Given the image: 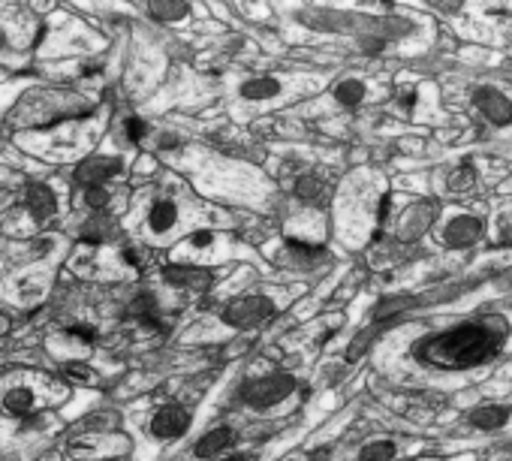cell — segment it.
<instances>
[{
  "mask_svg": "<svg viewBox=\"0 0 512 461\" xmlns=\"http://www.w3.org/2000/svg\"><path fill=\"white\" fill-rule=\"evenodd\" d=\"M193 416L184 404H163L154 419H151V437L157 440H178L181 434H187Z\"/></svg>",
  "mask_w": 512,
  "mask_h": 461,
  "instance_id": "obj_6",
  "label": "cell"
},
{
  "mask_svg": "<svg viewBox=\"0 0 512 461\" xmlns=\"http://www.w3.org/2000/svg\"><path fill=\"white\" fill-rule=\"evenodd\" d=\"M178 223V202L172 196H160L148 205V214H145V226H148V233L151 236H166L172 233Z\"/></svg>",
  "mask_w": 512,
  "mask_h": 461,
  "instance_id": "obj_10",
  "label": "cell"
},
{
  "mask_svg": "<svg viewBox=\"0 0 512 461\" xmlns=\"http://www.w3.org/2000/svg\"><path fill=\"white\" fill-rule=\"evenodd\" d=\"M0 46H4V31H0Z\"/></svg>",
  "mask_w": 512,
  "mask_h": 461,
  "instance_id": "obj_34",
  "label": "cell"
},
{
  "mask_svg": "<svg viewBox=\"0 0 512 461\" xmlns=\"http://www.w3.org/2000/svg\"><path fill=\"white\" fill-rule=\"evenodd\" d=\"M4 407H7L10 416L28 422V419L34 416V392H31L28 386H13V389L4 395Z\"/></svg>",
  "mask_w": 512,
  "mask_h": 461,
  "instance_id": "obj_17",
  "label": "cell"
},
{
  "mask_svg": "<svg viewBox=\"0 0 512 461\" xmlns=\"http://www.w3.org/2000/svg\"><path fill=\"white\" fill-rule=\"evenodd\" d=\"M287 461H293V458H287Z\"/></svg>",
  "mask_w": 512,
  "mask_h": 461,
  "instance_id": "obj_35",
  "label": "cell"
},
{
  "mask_svg": "<svg viewBox=\"0 0 512 461\" xmlns=\"http://www.w3.org/2000/svg\"><path fill=\"white\" fill-rule=\"evenodd\" d=\"M124 130H127V139H130V142H142V139L148 136V121H142V118H127V121H124Z\"/></svg>",
  "mask_w": 512,
  "mask_h": 461,
  "instance_id": "obj_26",
  "label": "cell"
},
{
  "mask_svg": "<svg viewBox=\"0 0 512 461\" xmlns=\"http://www.w3.org/2000/svg\"><path fill=\"white\" fill-rule=\"evenodd\" d=\"M395 455H398L395 440H371L359 449L356 461H395Z\"/></svg>",
  "mask_w": 512,
  "mask_h": 461,
  "instance_id": "obj_20",
  "label": "cell"
},
{
  "mask_svg": "<svg viewBox=\"0 0 512 461\" xmlns=\"http://www.w3.org/2000/svg\"><path fill=\"white\" fill-rule=\"evenodd\" d=\"M67 335H73V338H79L82 344H91V341L97 338V332H94L91 326H82V323H76V326H70V329H67Z\"/></svg>",
  "mask_w": 512,
  "mask_h": 461,
  "instance_id": "obj_29",
  "label": "cell"
},
{
  "mask_svg": "<svg viewBox=\"0 0 512 461\" xmlns=\"http://www.w3.org/2000/svg\"><path fill=\"white\" fill-rule=\"evenodd\" d=\"M293 193H296V199H302V202H308V205H317V202L326 199V181H323L317 172H305V175L296 178Z\"/></svg>",
  "mask_w": 512,
  "mask_h": 461,
  "instance_id": "obj_19",
  "label": "cell"
},
{
  "mask_svg": "<svg viewBox=\"0 0 512 461\" xmlns=\"http://www.w3.org/2000/svg\"><path fill=\"white\" fill-rule=\"evenodd\" d=\"M335 103L338 106H344V109H356V106H362L365 103V97H368V88H365V82L362 79H341L338 85H335Z\"/></svg>",
  "mask_w": 512,
  "mask_h": 461,
  "instance_id": "obj_18",
  "label": "cell"
},
{
  "mask_svg": "<svg viewBox=\"0 0 512 461\" xmlns=\"http://www.w3.org/2000/svg\"><path fill=\"white\" fill-rule=\"evenodd\" d=\"M187 242H190V248L202 251V248H208V245H214V242H217V233H211V229H196V233H193Z\"/></svg>",
  "mask_w": 512,
  "mask_h": 461,
  "instance_id": "obj_27",
  "label": "cell"
},
{
  "mask_svg": "<svg viewBox=\"0 0 512 461\" xmlns=\"http://www.w3.org/2000/svg\"><path fill=\"white\" fill-rule=\"evenodd\" d=\"M281 91H284V85L275 76H253L241 85L244 100H272V97H281Z\"/></svg>",
  "mask_w": 512,
  "mask_h": 461,
  "instance_id": "obj_16",
  "label": "cell"
},
{
  "mask_svg": "<svg viewBox=\"0 0 512 461\" xmlns=\"http://www.w3.org/2000/svg\"><path fill=\"white\" fill-rule=\"evenodd\" d=\"M509 419H512V404L503 401H488L467 413V425L476 431H500L509 425Z\"/></svg>",
  "mask_w": 512,
  "mask_h": 461,
  "instance_id": "obj_9",
  "label": "cell"
},
{
  "mask_svg": "<svg viewBox=\"0 0 512 461\" xmlns=\"http://www.w3.org/2000/svg\"><path fill=\"white\" fill-rule=\"evenodd\" d=\"M269 317H275V302L269 296H244V299H235L223 308L220 320L232 329H253L266 323Z\"/></svg>",
  "mask_w": 512,
  "mask_h": 461,
  "instance_id": "obj_5",
  "label": "cell"
},
{
  "mask_svg": "<svg viewBox=\"0 0 512 461\" xmlns=\"http://www.w3.org/2000/svg\"><path fill=\"white\" fill-rule=\"evenodd\" d=\"M506 284H509V287H512V272H509V275H506Z\"/></svg>",
  "mask_w": 512,
  "mask_h": 461,
  "instance_id": "obj_33",
  "label": "cell"
},
{
  "mask_svg": "<svg viewBox=\"0 0 512 461\" xmlns=\"http://www.w3.org/2000/svg\"><path fill=\"white\" fill-rule=\"evenodd\" d=\"M109 199H112V196H109L106 187H88V190H85V205L94 208V211H103V208L109 205Z\"/></svg>",
  "mask_w": 512,
  "mask_h": 461,
  "instance_id": "obj_25",
  "label": "cell"
},
{
  "mask_svg": "<svg viewBox=\"0 0 512 461\" xmlns=\"http://www.w3.org/2000/svg\"><path fill=\"white\" fill-rule=\"evenodd\" d=\"M506 344V326L497 317L482 320H464L452 329H443L437 335L422 338L413 347V356L422 365L443 368V371H467L476 365H485L500 353Z\"/></svg>",
  "mask_w": 512,
  "mask_h": 461,
  "instance_id": "obj_1",
  "label": "cell"
},
{
  "mask_svg": "<svg viewBox=\"0 0 512 461\" xmlns=\"http://www.w3.org/2000/svg\"><path fill=\"white\" fill-rule=\"evenodd\" d=\"M64 374L70 377V380H76V383H85V380H91L94 377V371L88 368V365H64Z\"/></svg>",
  "mask_w": 512,
  "mask_h": 461,
  "instance_id": "obj_28",
  "label": "cell"
},
{
  "mask_svg": "<svg viewBox=\"0 0 512 461\" xmlns=\"http://www.w3.org/2000/svg\"><path fill=\"white\" fill-rule=\"evenodd\" d=\"M470 103L473 109L497 130H506L512 127V97L497 88V85H476L470 91Z\"/></svg>",
  "mask_w": 512,
  "mask_h": 461,
  "instance_id": "obj_4",
  "label": "cell"
},
{
  "mask_svg": "<svg viewBox=\"0 0 512 461\" xmlns=\"http://www.w3.org/2000/svg\"><path fill=\"white\" fill-rule=\"evenodd\" d=\"M175 145H178V136H169V133L160 136V148H163V151H169V148H175Z\"/></svg>",
  "mask_w": 512,
  "mask_h": 461,
  "instance_id": "obj_32",
  "label": "cell"
},
{
  "mask_svg": "<svg viewBox=\"0 0 512 461\" xmlns=\"http://www.w3.org/2000/svg\"><path fill=\"white\" fill-rule=\"evenodd\" d=\"M235 443V431L229 425H220V428H211L208 434H202L193 446V455L199 461H211V458H220L229 446Z\"/></svg>",
  "mask_w": 512,
  "mask_h": 461,
  "instance_id": "obj_14",
  "label": "cell"
},
{
  "mask_svg": "<svg viewBox=\"0 0 512 461\" xmlns=\"http://www.w3.org/2000/svg\"><path fill=\"white\" fill-rule=\"evenodd\" d=\"M473 181H476V169L473 166H458L455 172H452V190H458L461 196L467 193V190H473Z\"/></svg>",
  "mask_w": 512,
  "mask_h": 461,
  "instance_id": "obj_24",
  "label": "cell"
},
{
  "mask_svg": "<svg viewBox=\"0 0 512 461\" xmlns=\"http://www.w3.org/2000/svg\"><path fill=\"white\" fill-rule=\"evenodd\" d=\"M284 260H287V266H290V269H302V272H308V269H317V266L326 260V251H323V248H317V245H308V242H296V239H290V242L284 245Z\"/></svg>",
  "mask_w": 512,
  "mask_h": 461,
  "instance_id": "obj_15",
  "label": "cell"
},
{
  "mask_svg": "<svg viewBox=\"0 0 512 461\" xmlns=\"http://www.w3.org/2000/svg\"><path fill=\"white\" fill-rule=\"evenodd\" d=\"M434 214H437L434 202H416L413 208H407L404 217H401V223H398V239L401 242L422 239L428 233V226L434 223Z\"/></svg>",
  "mask_w": 512,
  "mask_h": 461,
  "instance_id": "obj_7",
  "label": "cell"
},
{
  "mask_svg": "<svg viewBox=\"0 0 512 461\" xmlns=\"http://www.w3.org/2000/svg\"><path fill=\"white\" fill-rule=\"evenodd\" d=\"M485 223L479 214L473 211H452L443 223H440V245L449 251H470L473 245L482 242Z\"/></svg>",
  "mask_w": 512,
  "mask_h": 461,
  "instance_id": "obj_3",
  "label": "cell"
},
{
  "mask_svg": "<svg viewBox=\"0 0 512 461\" xmlns=\"http://www.w3.org/2000/svg\"><path fill=\"white\" fill-rule=\"evenodd\" d=\"M163 281L172 284L175 290H190V293H202L211 287V272L202 266H166L163 269Z\"/></svg>",
  "mask_w": 512,
  "mask_h": 461,
  "instance_id": "obj_11",
  "label": "cell"
},
{
  "mask_svg": "<svg viewBox=\"0 0 512 461\" xmlns=\"http://www.w3.org/2000/svg\"><path fill=\"white\" fill-rule=\"evenodd\" d=\"M127 314L136 320V323H142L145 329H151V332H166L169 329V323L163 320V311H160V302H157V296L154 293H139L133 302H130V308H127Z\"/></svg>",
  "mask_w": 512,
  "mask_h": 461,
  "instance_id": "obj_12",
  "label": "cell"
},
{
  "mask_svg": "<svg viewBox=\"0 0 512 461\" xmlns=\"http://www.w3.org/2000/svg\"><path fill=\"white\" fill-rule=\"evenodd\" d=\"M121 172V160L118 157H91L76 169V184L88 187H106V181H112Z\"/></svg>",
  "mask_w": 512,
  "mask_h": 461,
  "instance_id": "obj_8",
  "label": "cell"
},
{
  "mask_svg": "<svg viewBox=\"0 0 512 461\" xmlns=\"http://www.w3.org/2000/svg\"><path fill=\"white\" fill-rule=\"evenodd\" d=\"M356 46H359V52H362V55H368V58H377V55H383V52L389 49V43H386L383 37H377L374 31H365V34L359 37V43H356Z\"/></svg>",
  "mask_w": 512,
  "mask_h": 461,
  "instance_id": "obj_23",
  "label": "cell"
},
{
  "mask_svg": "<svg viewBox=\"0 0 512 461\" xmlns=\"http://www.w3.org/2000/svg\"><path fill=\"white\" fill-rule=\"evenodd\" d=\"M79 239L85 242V245H103L106 239H109V223H106V217H91L85 226H82V233H79Z\"/></svg>",
  "mask_w": 512,
  "mask_h": 461,
  "instance_id": "obj_21",
  "label": "cell"
},
{
  "mask_svg": "<svg viewBox=\"0 0 512 461\" xmlns=\"http://www.w3.org/2000/svg\"><path fill=\"white\" fill-rule=\"evenodd\" d=\"M100 73H103L100 64H85V67H82V76H85V79H94V76H100Z\"/></svg>",
  "mask_w": 512,
  "mask_h": 461,
  "instance_id": "obj_31",
  "label": "cell"
},
{
  "mask_svg": "<svg viewBox=\"0 0 512 461\" xmlns=\"http://www.w3.org/2000/svg\"><path fill=\"white\" fill-rule=\"evenodd\" d=\"M190 13V7L184 4H148V16L157 19V22H181L184 16Z\"/></svg>",
  "mask_w": 512,
  "mask_h": 461,
  "instance_id": "obj_22",
  "label": "cell"
},
{
  "mask_svg": "<svg viewBox=\"0 0 512 461\" xmlns=\"http://www.w3.org/2000/svg\"><path fill=\"white\" fill-rule=\"evenodd\" d=\"M296 389H299V383L293 374H266V377H256V380L244 383L238 389V401L253 410H272V407L284 404Z\"/></svg>",
  "mask_w": 512,
  "mask_h": 461,
  "instance_id": "obj_2",
  "label": "cell"
},
{
  "mask_svg": "<svg viewBox=\"0 0 512 461\" xmlns=\"http://www.w3.org/2000/svg\"><path fill=\"white\" fill-rule=\"evenodd\" d=\"M121 260H124L127 266H133V269H142V254H139L136 248H124V251H121Z\"/></svg>",
  "mask_w": 512,
  "mask_h": 461,
  "instance_id": "obj_30",
  "label": "cell"
},
{
  "mask_svg": "<svg viewBox=\"0 0 512 461\" xmlns=\"http://www.w3.org/2000/svg\"><path fill=\"white\" fill-rule=\"evenodd\" d=\"M25 205H28V211H31V217L37 223H46L58 211V196H55V190L49 184H28L25 187Z\"/></svg>",
  "mask_w": 512,
  "mask_h": 461,
  "instance_id": "obj_13",
  "label": "cell"
}]
</instances>
